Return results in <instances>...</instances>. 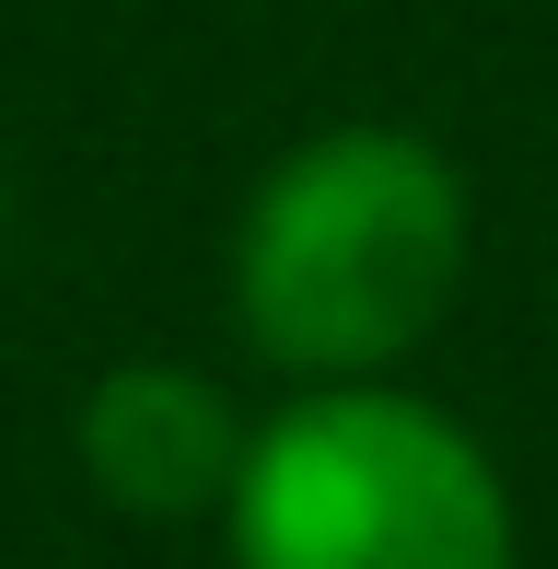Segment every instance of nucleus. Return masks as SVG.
<instances>
[{"label":"nucleus","instance_id":"obj_1","mask_svg":"<svg viewBox=\"0 0 558 569\" xmlns=\"http://www.w3.org/2000/svg\"><path fill=\"white\" fill-rule=\"evenodd\" d=\"M466 174L385 117L279 151L233 232V326L302 383H385L466 291Z\"/></svg>","mask_w":558,"mask_h":569},{"label":"nucleus","instance_id":"obj_2","mask_svg":"<svg viewBox=\"0 0 558 569\" xmlns=\"http://www.w3.org/2000/svg\"><path fill=\"white\" fill-rule=\"evenodd\" d=\"M233 569H512L489 442L396 383H302L221 500Z\"/></svg>","mask_w":558,"mask_h":569},{"label":"nucleus","instance_id":"obj_3","mask_svg":"<svg viewBox=\"0 0 558 569\" xmlns=\"http://www.w3.org/2000/svg\"><path fill=\"white\" fill-rule=\"evenodd\" d=\"M70 442H82V477L106 488L117 511H140V523H198V511L233 500L257 430H245L233 396H221L210 372H187V360H117V372H93Z\"/></svg>","mask_w":558,"mask_h":569}]
</instances>
